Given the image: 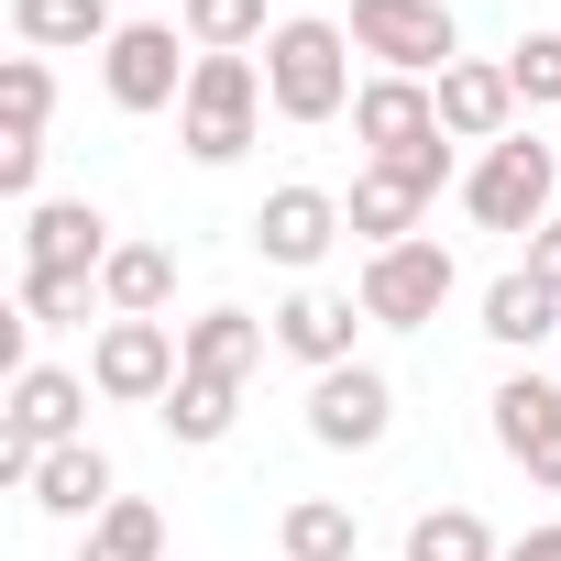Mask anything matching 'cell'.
I'll use <instances>...</instances> for the list:
<instances>
[{"label": "cell", "mask_w": 561, "mask_h": 561, "mask_svg": "<svg viewBox=\"0 0 561 561\" xmlns=\"http://www.w3.org/2000/svg\"><path fill=\"white\" fill-rule=\"evenodd\" d=\"M187 78H198V45L176 34V23H122L111 45H100V89H111V111H176L187 100Z\"/></svg>", "instance_id": "obj_5"}, {"label": "cell", "mask_w": 561, "mask_h": 561, "mask_svg": "<svg viewBox=\"0 0 561 561\" xmlns=\"http://www.w3.org/2000/svg\"><path fill=\"white\" fill-rule=\"evenodd\" d=\"M100 298H111V320H165V298H176V253H165V242H122V253L100 264Z\"/></svg>", "instance_id": "obj_20"}, {"label": "cell", "mask_w": 561, "mask_h": 561, "mask_svg": "<svg viewBox=\"0 0 561 561\" xmlns=\"http://www.w3.org/2000/svg\"><path fill=\"white\" fill-rule=\"evenodd\" d=\"M264 342H275V320H253V309H198V320H187V375H231V386H253Z\"/></svg>", "instance_id": "obj_17"}, {"label": "cell", "mask_w": 561, "mask_h": 561, "mask_svg": "<svg viewBox=\"0 0 561 561\" xmlns=\"http://www.w3.org/2000/svg\"><path fill=\"white\" fill-rule=\"evenodd\" d=\"M78 561H165V517H154L144 495H122V506L78 539Z\"/></svg>", "instance_id": "obj_26"}, {"label": "cell", "mask_w": 561, "mask_h": 561, "mask_svg": "<svg viewBox=\"0 0 561 561\" xmlns=\"http://www.w3.org/2000/svg\"><path fill=\"white\" fill-rule=\"evenodd\" d=\"M89 309H111L100 275H23V320H34V331H78Z\"/></svg>", "instance_id": "obj_27"}, {"label": "cell", "mask_w": 561, "mask_h": 561, "mask_svg": "<svg viewBox=\"0 0 561 561\" xmlns=\"http://www.w3.org/2000/svg\"><path fill=\"white\" fill-rule=\"evenodd\" d=\"M451 287H462V264H451V242L440 231H419V242H386V253H364V320L375 331H430L440 309H451Z\"/></svg>", "instance_id": "obj_4"}, {"label": "cell", "mask_w": 561, "mask_h": 561, "mask_svg": "<svg viewBox=\"0 0 561 561\" xmlns=\"http://www.w3.org/2000/svg\"><path fill=\"white\" fill-rule=\"evenodd\" d=\"M353 100H364V89H353V23L298 12V23L264 34V111H275V122H342Z\"/></svg>", "instance_id": "obj_1"}, {"label": "cell", "mask_w": 561, "mask_h": 561, "mask_svg": "<svg viewBox=\"0 0 561 561\" xmlns=\"http://www.w3.org/2000/svg\"><path fill=\"white\" fill-rule=\"evenodd\" d=\"M176 34L198 45V56H264V0H176Z\"/></svg>", "instance_id": "obj_24"}, {"label": "cell", "mask_w": 561, "mask_h": 561, "mask_svg": "<svg viewBox=\"0 0 561 561\" xmlns=\"http://www.w3.org/2000/svg\"><path fill=\"white\" fill-rule=\"evenodd\" d=\"M353 133H364V154H375V165H397V154L440 144V100H430V78H364Z\"/></svg>", "instance_id": "obj_13"}, {"label": "cell", "mask_w": 561, "mask_h": 561, "mask_svg": "<svg viewBox=\"0 0 561 561\" xmlns=\"http://www.w3.org/2000/svg\"><path fill=\"white\" fill-rule=\"evenodd\" d=\"M342 231H353V220H342L331 187H275V198L253 209V253H264V264H287V275H309Z\"/></svg>", "instance_id": "obj_12"}, {"label": "cell", "mask_w": 561, "mask_h": 561, "mask_svg": "<svg viewBox=\"0 0 561 561\" xmlns=\"http://www.w3.org/2000/svg\"><path fill=\"white\" fill-rule=\"evenodd\" d=\"M253 133H264V67H253V56H198V78H187V100H176L187 165H242Z\"/></svg>", "instance_id": "obj_2"}, {"label": "cell", "mask_w": 561, "mask_h": 561, "mask_svg": "<svg viewBox=\"0 0 561 561\" xmlns=\"http://www.w3.org/2000/svg\"><path fill=\"white\" fill-rule=\"evenodd\" d=\"M0 440H34V451L89 440V375H67V364H23V375H12V408H0Z\"/></svg>", "instance_id": "obj_10"}, {"label": "cell", "mask_w": 561, "mask_h": 561, "mask_svg": "<svg viewBox=\"0 0 561 561\" xmlns=\"http://www.w3.org/2000/svg\"><path fill=\"white\" fill-rule=\"evenodd\" d=\"M12 34L34 56H67V45H111L122 23H111V0H12Z\"/></svg>", "instance_id": "obj_22"}, {"label": "cell", "mask_w": 561, "mask_h": 561, "mask_svg": "<svg viewBox=\"0 0 561 561\" xmlns=\"http://www.w3.org/2000/svg\"><path fill=\"white\" fill-rule=\"evenodd\" d=\"M484 342H506V353H539V342H561V298L539 287L528 264L484 287Z\"/></svg>", "instance_id": "obj_18"}, {"label": "cell", "mask_w": 561, "mask_h": 561, "mask_svg": "<svg viewBox=\"0 0 561 561\" xmlns=\"http://www.w3.org/2000/svg\"><path fill=\"white\" fill-rule=\"evenodd\" d=\"M34 506H45V517H89V528H100V517L122 506V473H111V451H100V440H67V451H45V473H34Z\"/></svg>", "instance_id": "obj_16"}, {"label": "cell", "mask_w": 561, "mask_h": 561, "mask_svg": "<svg viewBox=\"0 0 561 561\" xmlns=\"http://www.w3.org/2000/svg\"><path fill=\"white\" fill-rule=\"evenodd\" d=\"M275 550H287V561H353L364 550V517L342 495H298L287 517H275Z\"/></svg>", "instance_id": "obj_21"}, {"label": "cell", "mask_w": 561, "mask_h": 561, "mask_svg": "<svg viewBox=\"0 0 561 561\" xmlns=\"http://www.w3.org/2000/svg\"><path fill=\"white\" fill-rule=\"evenodd\" d=\"M550 198H561V154L539 144V133H506V144H484L473 154V176H462V209H473V231H539L550 220Z\"/></svg>", "instance_id": "obj_3"}, {"label": "cell", "mask_w": 561, "mask_h": 561, "mask_svg": "<svg viewBox=\"0 0 561 561\" xmlns=\"http://www.w3.org/2000/svg\"><path fill=\"white\" fill-rule=\"evenodd\" d=\"M408 561H506V539L473 506H419L408 517Z\"/></svg>", "instance_id": "obj_25"}, {"label": "cell", "mask_w": 561, "mask_h": 561, "mask_svg": "<svg viewBox=\"0 0 561 561\" xmlns=\"http://www.w3.org/2000/svg\"><path fill=\"white\" fill-rule=\"evenodd\" d=\"M34 187H45V144L12 133V144H0V198H23V209H34Z\"/></svg>", "instance_id": "obj_30"}, {"label": "cell", "mask_w": 561, "mask_h": 561, "mask_svg": "<svg viewBox=\"0 0 561 561\" xmlns=\"http://www.w3.org/2000/svg\"><path fill=\"white\" fill-rule=\"evenodd\" d=\"M386 430H397V375H386V364L309 375V440H320V451H375Z\"/></svg>", "instance_id": "obj_8"}, {"label": "cell", "mask_w": 561, "mask_h": 561, "mask_svg": "<svg viewBox=\"0 0 561 561\" xmlns=\"http://www.w3.org/2000/svg\"><path fill=\"white\" fill-rule=\"evenodd\" d=\"M176 375H187V331H165V320H100L89 386H100L111 408H165Z\"/></svg>", "instance_id": "obj_6"}, {"label": "cell", "mask_w": 561, "mask_h": 561, "mask_svg": "<svg viewBox=\"0 0 561 561\" xmlns=\"http://www.w3.org/2000/svg\"><path fill=\"white\" fill-rule=\"evenodd\" d=\"M154 419H165L187 451H209V440H231V419H242V386H231V375H176V397H165Z\"/></svg>", "instance_id": "obj_23"}, {"label": "cell", "mask_w": 561, "mask_h": 561, "mask_svg": "<svg viewBox=\"0 0 561 561\" xmlns=\"http://www.w3.org/2000/svg\"><path fill=\"white\" fill-rule=\"evenodd\" d=\"M506 89H517V111H550L561 100V34H517L506 45Z\"/></svg>", "instance_id": "obj_28"}, {"label": "cell", "mask_w": 561, "mask_h": 561, "mask_svg": "<svg viewBox=\"0 0 561 561\" xmlns=\"http://www.w3.org/2000/svg\"><path fill=\"white\" fill-rule=\"evenodd\" d=\"M122 242H111V220L89 209V198H34L23 209V275H100Z\"/></svg>", "instance_id": "obj_11"}, {"label": "cell", "mask_w": 561, "mask_h": 561, "mask_svg": "<svg viewBox=\"0 0 561 561\" xmlns=\"http://www.w3.org/2000/svg\"><path fill=\"white\" fill-rule=\"evenodd\" d=\"M419 209H430V198H419L397 165H364V176H353V198H342V220L364 231V253H386V242H419Z\"/></svg>", "instance_id": "obj_19"}, {"label": "cell", "mask_w": 561, "mask_h": 561, "mask_svg": "<svg viewBox=\"0 0 561 561\" xmlns=\"http://www.w3.org/2000/svg\"><path fill=\"white\" fill-rule=\"evenodd\" d=\"M353 331H364V298H331V287H298L287 309H275V353H298L309 375L364 364V353H353Z\"/></svg>", "instance_id": "obj_14"}, {"label": "cell", "mask_w": 561, "mask_h": 561, "mask_svg": "<svg viewBox=\"0 0 561 561\" xmlns=\"http://www.w3.org/2000/svg\"><path fill=\"white\" fill-rule=\"evenodd\" d=\"M430 100H440V133H451V144H506V133H517V89H506V67H484V56H462Z\"/></svg>", "instance_id": "obj_15"}, {"label": "cell", "mask_w": 561, "mask_h": 561, "mask_svg": "<svg viewBox=\"0 0 561 561\" xmlns=\"http://www.w3.org/2000/svg\"><path fill=\"white\" fill-rule=\"evenodd\" d=\"M484 408H495V451H506L528 484L561 495V386H550V375H506Z\"/></svg>", "instance_id": "obj_9"}, {"label": "cell", "mask_w": 561, "mask_h": 561, "mask_svg": "<svg viewBox=\"0 0 561 561\" xmlns=\"http://www.w3.org/2000/svg\"><path fill=\"white\" fill-rule=\"evenodd\" d=\"M528 275H539V287H550V298H561V209H550V220H539V231H528Z\"/></svg>", "instance_id": "obj_31"}, {"label": "cell", "mask_w": 561, "mask_h": 561, "mask_svg": "<svg viewBox=\"0 0 561 561\" xmlns=\"http://www.w3.org/2000/svg\"><path fill=\"white\" fill-rule=\"evenodd\" d=\"M506 561H561V517H550V528H517V539H506Z\"/></svg>", "instance_id": "obj_32"}, {"label": "cell", "mask_w": 561, "mask_h": 561, "mask_svg": "<svg viewBox=\"0 0 561 561\" xmlns=\"http://www.w3.org/2000/svg\"><path fill=\"white\" fill-rule=\"evenodd\" d=\"M0 100H12V133L45 144V122H56V67H45V56H12V67H0Z\"/></svg>", "instance_id": "obj_29"}, {"label": "cell", "mask_w": 561, "mask_h": 561, "mask_svg": "<svg viewBox=\"0 0 561 561\" xmlns=\"http://www.w3.org/2000/svg\"><path fill=\"white\" fill-rule=\"evenodd\" d=\"M353 45H364L386 78H430V89L462 67V34H451L440 0H353Z\"/></svg>", "instance_id": "obj_7"}]
</instances>
